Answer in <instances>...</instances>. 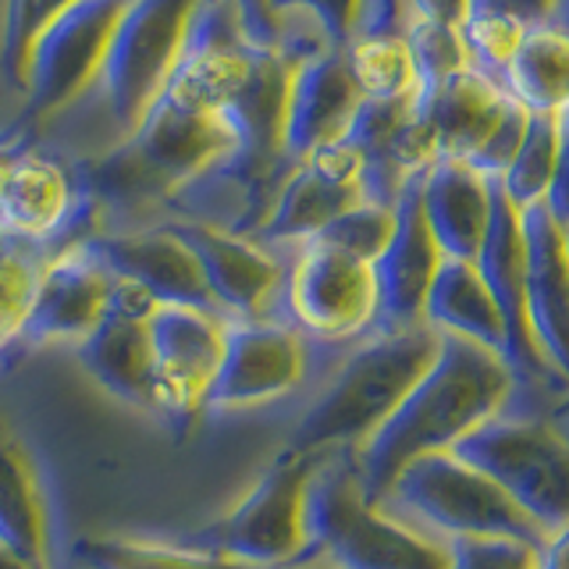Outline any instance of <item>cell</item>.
<instances>
[{"instance_id": "6da1fadb", "label": "cell", "mask_w": 569, "mask_h": 569, "mask_svg": "<svg viewBox=\"0 0 569 569\" xmlns=\"http://www.w3.org/2000/svg\"><path fill=\"white\" fill-rule=\"evenodd\" d=\"M512 388V370L498 352L441 335L438 356L406 391L391 417L356 449L363 495L381 506L391 480L420 456L449 452L459 438L498 417Z\"/></svg>"}, {"instance_id": "7a4b0ae2", "label": "cell", "mask_w": 569, "mask_h": 569, "mask_svg": "<svg viewBox=\"0 0 569 569\" xmlns=\"http://www.w3.org/2000/svg\"><path fill=\"white\" fill-rule=\"evenodd\" d=\"M236 150L228 121L174 93H160L153 111L111 153L82 168L86 203L100 210H150L174 203Z\"/></svg>"}, {"instance_id": "3957f363", "label": "cell", "mask_w": 569, "mask_h": 569, "mask_svg": "<svg viewBox=\"0 0 569 569\" xmlns=\"http://www.w3.org/2000/svg\"><path fill=\"white\" fill-rule=\"evenodd\" d=\"M441 335L427 325L381 331L335 370L325 391L299 417L289 452H356L391 417L438 356Z\"/></svg>"}, {"instance_id": "277c9868", "label": "cell", "mask_w": 569, "mask_h": 569, "mask_svg": "<svg viewBox=\"0 0 569 569\" xmlns=\"http://www.w3.org/2000/svg\"><path fill=\"white\" fill-rule=\"evenodd\" d=\"M307 530L310 556L331 569H449V548L363 495L356 452L317 459L307 488Z\"/></svg>"}, {"instance_id": "5b68a950", "label": "cell", "mask_w": 569, "mask_h": 569, "mask_svg": "<svg viewBox=\"0 0 569 569\" xmlns=\"http://www.w3.org/2000/svg\"><path fill=\"white\" fill-rule=\"evenodd\" d=\"M381 506H399L427 527L456 538H512L527 545H545V533L533 527L520 506L452 452H431L413 459L391 480Z\"/></svg>"}, {"instance_id": "8992f818", "label": "cell", "mask_w": 569, "mask_h": 569, "mask_svg": "<svg viewBox=\"0 0 569 569\" xmlns=\"http://www.w3.org/2000/svg\"><path fill=\"white\" fill-rule=\"evenodd\" d=\"M317 459L320 456L284 449L239 498L236 509L203 530L192 545L249 569H296L310 556L307 488Z\"/></svg>"}, {"instance_id": "52a82bcc", "label": "cell", "mask_w": 569, "mask_h": 569, "mask_svg": "<svg viewBox=\"0 0 569 569\" xmlns=\"http://www.w3.org/2000/svg\"><path fill=\"white\" fill-rule=\"evenodd\" d=\"M449 452L491 477L545 538L569 527V441L551 427L491 417Z\"/></svg>"}, {"instance_id": "ba28073f", "label": "cell", "mask_w": 569, "mask_h": 569, "mask_svg": "<svg viewBox=\"0 0 569 569\" xmlns=\"http://www.w3.org/2000/svg\"><path fill=\"white\" fill-rule=\"evenodd\" d=\"M200 0H132L103 61L100 89L121 136L136 132L168 89Z\"/></svg>"}, {"instance_id": "9c48e42d", "label": "cell", "mask_w": 569, "mask_h": 569, "mask_svg": "<svg viewBox=\"0 0 569 569\" xmlns=\"http://www.w3.org/2000/svg\"><path fill=\"white\" fill-rule=\"evenodd\" d=\"M132 0H76L36 47L18 129L47 124L100 86L118 22Z\"/></svg>"}, {"instance_id": "30bf717a", "label": "cell", "mask_w": 569, "mask_h": 569, "mask_svg": "<svg viewBox=\"0 0 569 569\" xmlns=\"http://www.w3.org/2000/svg\"><path fill=\"white\" fill-rule=\"evenodd\" d=\"M281 307L296 331L349 338L378 320L373 267L320 242H302L281 281Z\"/></svg>"}, {"instance_id": "8fae6325", "label": "cell", "mask_w": 569, "mask_h": 569, "mask_svg": "<svg viewBox=\"0 0 569 569\" xmlns=\"http://www.w3.org/2000/svg\"><path fill=\"white\" fill-rule=\"evenodd\" d=\"M196 253L213 310L224 320H271L281 302L284 267L263 242L239 236L224 224L174 218L168 221Z\"/></svg>"}, {"instance_id": "7c38bea8", "label": "cell", "mask_w": 569, "mask_h": 569, "mask_svg": "<svg viewBox=\"0 0 569 569\" xmlns=\"http://www.w3.org/2000/svg\"><path fill=\"white\" fill-rule=\"evenodd\" d=\"M153 396L157 413L192 420L207 409V396L224 352L228 320L203 307H157L150 317Z\"/></svg>"}, {"instance_id": "4fadbf2b", "label": "cell", "mask_w": 569, "mask_h": 569, "mask_svg": "<svg viewBox=\"0 0 569 569\" xmlns=\"http://www.w3.org/2000/svg\"><path fill=\"white\" fill-rule=\"evenodd\" d=\"M111 296L114 274L103 260L86 246V239L68 242L36 267L22 335L32 342L79 346L111 313Z\"/></svg>"}, {"instance_id": "5bb4252c", "label": "cell", "mask_w": 569, "mask_h": 569, "mask_svg": "<svg viewBox=\"0 0 569 569\" xmlns=\"http://www.w3.org/2000/svg\"><path fill=\"white\" fill-rule=\"evenodd\" d=\"M363 200V160L349 142H331L292 164L281 182L271 213L257 228V242H310L338 213Z\"/></svg>"}, {"instance_id": "9a60e30c", "label": "cell", "mask_w": 569, "mask_h": 569, "mask_svg": "<svg viewBox=\"0 0 569 569\" xmlns=\"http://www.w3.org/2000/svg\"><path fill=\"white\" fill-rule=\"evenodd\" d=\"M307 349L292 325L281 320H228L224 352L213 373L207 406L213 409H257L274 402L302 381Z\"/></svg>"}, {"instance_id": "2e32d148", "label": "cell", "mask_w": 569, "mask_h": 569, "mask_svg": "<svg viewBox=\"0 0 569 569\" xmlns=\"http://www.w3.org/2000/svg\"><path fill=\"white\" fill-rule=\"evenodd\" d=\"M86 246L103 260L107 271L142 289L157 307L213 310L196 253L168 221L124 231H89Z\"/></svg>"}, {"instance_id": "e0dca14e", "label": "cell", "mask_w": 569, "mask_h": 569, "mask_svg": "<svg viewBox=\"0 0 569 569\" xmlns=\"http://www.w3.org/2000/svg\"><path fill=\"white\" fill-rule=\"evenodd\" d=\"M473 267L485 289L495 299V310L502 317V360L512 378H538L545 370V356L533 346L530 317H527V249L520 210L509 203L502 186L491 178V218L485 242H480Z\"/></svg>"}, {"instance_id": "ac0fdd59", "label": "cell", "mask_w": 569, "mask_h": 569, "mask_svg": "<svg viewBox=\"0 0 569 569\" xmlns=\"http://www.w3.org/2000/svg\"><path fill=\"white\" fill-rule=\"evenodd\" d=\"M423 174V171H420ZM420 174L402 186L396 200V228L385 253L373 260V284H378V320L385 331L423 325V299L441 267V249L423 221Z\"/></svg>"}, {"instance_id": "d6986e66", "label": "cell", "mask_w": 569, "mask_h": 569, "mask_svg": "<svg viewBox=\"0 0 569 569\" xmlns=\"http://www.w3.org/2000/svg\"><path fill=\"white\" fill-rule=\"evenodd\" d=\"M363 103L360 86L352 82L342 50H317L299 58L289 86V114H284V153L302 160L338 142Z\"/></svg>"}, {"instance_id": "ffe728a7", "label": "cell", "mask_w": 569, "mask_h": 569, "mask_svg": "<svg viewBox=\"0 0 569 569\" xmlns=\"http://www.w3.org/2000/svg\"><path fill=\"white\" fill-rule=\"evenodd\" d=\"M76 210L79 186L58 160L0 147V231L36 246L58 236Z\"/></svg>"}, {"instance_id": "44dd1931", "label": "cell", "mask_w": 569, "mask_h": 569, "mask_svg": "<svg viewBox=\"0 0 569 569\" xmlns=\"http://www.w3.org/2000/svg\"><path fill=\"white\" fill-rule=\"evenodd\" d=\"M527 249V317L533 346L545 363L569 385V267L562 257V228L545 203L520 210Z\"/></svg>"}, {"instance_id": "7402d4cb", "label": "cell", "mask_w": 569, "mask_h": 569, "mask_svg": "<svg viewBox=\"0 0 569 569\" xmlns=\"http://www.w3.org/2000/svg\"><path fill=\"white\" fill-rule=\"evenodd\" d=\"M509 93L473 64L452 71L435 86L417 89V118L435 142L438 160H470L502 118Z\"/></svg>"}, {"instance_id": "603a6c76", "label": "cell", "mask_w": 569, "mask_h": 569, "mask_svg": "<svg viewBox=\"0 0 569 569\" xmlns=\"http://www.w3.org/2000/svg\"><path fill=\"white\" fill-rule=\"evenodd\" d=\"M420 207L441 257L473 263L491 218V178L441 157L420 174Z\"/></svg>"}, {"instance_id": "cb8c5ba5", "label": "cell", "mask_w": 569, "mask_h": 569, "mask_svg": "<svg viewBox=\"0 0 569 569\" xmlns=\"http://www.w3.org/2000/svg\"><path fill=\"white\" fill-rule=\"evenodd\" d=\"M79 363L100 388L139 409H157L153 396V346L147 317L111 310L97 331L76 346Z\"/></svg>"}, {"instance_id": "d4e9b609", "label": "cell", "mask_w": 569, "mask_h": 569, "mask_svg": "<svg viewBox=\"0 0 569 569\" xmlns=\"http://www.w3.org/2000/svg\"><path fill=\"white\" fill-rule=\"evenodd\" d=\"M0 548L32 566L50 562V520L40 477L18 435L0 420Z\"/></svg>"}, {"instance_id": "484cf974", "label": "cell", "mask_w": 569, "mask_h": 569, "mask_svg": "<svg viewBox=\"0 0 569 569\" xmlns=\"http://www.w3.org/2000/svg\"><path fill=\"white\" fill-rule=\"evenodd\" d=\"M423 325L435 328L438 335L485 346L498 356H502L506 346L502 317H498L495 299L470 260H441L431 292L423 299Z\"/></svg>"}, {"instance_id": "4316f807", "label": "cell", "mask_w": 569, "mask_h": 569, "mask_svg": "<svg viewBox=\"0 0 569 569\" xmlns=\"http://www.w3.org/2000/svg\"><path fill=\"white\" fill-rule=\"evenodd\" d=\"M498 86L530 114H559L569 103V26H527Z\"/></svg>"}, {"instance_id": "83f0119b", "label": "cell", "mask_w": 569, "mask_h": 569, "mask_svg": "<svg viewBox=\"0 0 569 569\" xmlns=\"http://www.w3.org/2000/svg\"><path fill=\"white\" fill-rule=\"evenodd\" d=\"M342 58H346L352 82L360 86L363 100H391V97H406L420 89L406 32L360 29V32H352V40L342 47Z\"/></svg>"}, {"instance_id": "f1b7e54d", "label": "cell", "mask_w": 569, "mask_h": 569, "mask_svg": "<svg viewBox=\"0 0 569 569\" xmlns=\"http://www.w3.org/2000/svg\"><path fill=\"white\" fill-rule=\"evenodd\" d=\"M76 559L86 569H249L196 545H160L139 538H82Z\"/></svg>"}, {"instance_id": "f546056e", "label": "cell", "mask_w": 569, "mask_h": 569, "mask_svg": "<svg viewBox=\"0 0 569 569\" xmlns=\"http://www.w3.org/2000/svg\"><path fill=\"white\" fill-rule=\"evenodd\" d=\"M76 0H4V29H0V68L14 93H26L36 47L61 22Z\"/></svg>"}, {"instance_id": "4dcf8cb0", "label": "cell", "mask_w": 569, "mask_h": 569, "mask_svg": "<svg viewBox=\"0 0 569 569\" xmlns=\"http://www.w3.org/2000/svg\"><path fill=\"white\" fill-rule=\"evenodd\" d=\"M559 157V114H530L527 136L516 150L502 178H495L516 210H527L545 200L551 171Z\"/></svg>"}, {"instance_id": "1f68e13d", "label": "cell", "mask_w": 569, "mask_h": 569, "mask_svg": "<svg viewBox=\"0 0 569 569\" xmlns=\"http://www.w3.org/2000/svg\"><path fill=\"white\" fill-rule=\"evenodd\" d=\"M391 228H396V207L360 200L356 207H349L346 213H338V218L325 231H320L317 239H310V242L338 249V253H346L352 260L373 263L385 253V246L391 239Z\"/></svg>"}, {"instance_id": "d6a6232c", "label": "cell", "mask_w": 569, "mask_h": 569, "mask_svg": "<svg viewBox=\"0 0 569 569\" xmlns=\"http://www.w3.org/2000/svg\"><path fill=\"white\" fill-rule=\"evenodd\" d=\"M36 267L40 260L32 257V246L0 231V349L22 335Z\"/></svg>"}, {"instance_id": "836d02e7", "label": "cell", "mask_w": 569, "mask_h": 569, "mask_svg": "<svg viewBox=\"0 0 569 569\" xmlns=\"http://www.w3.org/2000/svg\"><path fill=\"white\" fill-rule=\"evenodd\" d=\"M406 43H409V53H413V68H417L420 86H435L445 76H452V71L470 68L462 36L452 26H441V22H431V18L413 14L406 26Z\"/></svg>"}, {"instance_id": "e575fe53", "label": "cell", "mask_w": 569, "mask_h": 569, "mask_svg": "<svg viewBox=\"0 0 569 569\" xmlns=\"http://www.w3.org/2000/svg\"><path fill=\"white\" fill-rule=\"evenodd\" d=\"M459 36H462V47H467V58L477 61V71H485L491 82H498L512 58L516 43H520L523 26L512 22L506 14L470 11L467 22L459 26Z\"/></svg>"}, {"instance_id": "d590c367", "label": "cell", "mask_w": 569, "mask_h": 569, "mask_svg": "<svg viewBox=\"0 0 569 569\" xmlns=\"http://www.w3.org/2000/svg\"><path fill=\"white\" fill-rule=\"evenodd\" d=\"M271 8L278 14V26L302 22L325 36L331 50H342L360 26L363 0H271Z\"/></svg>"}, {"instance_id": "8d00e7d4", "label": "cell", "mask_w": 569, "mask_h": 569, "mask_svg": "<svg viewBox=\"0 0 569 569\" xmlns=\"http://www.w3.org/2000/svg\"><path fill=\"white\" fill-rule=\"evenodd\" d=\"M449 548V569H538V545L512 538H456Z\"/></svg>"}, {"instance_id": "74e56055", "label": "cell", "mask_w": 569, "mask_h": 569, "mask_svg": "<svg viewBox=\"0 0 569 569\" xmlns=\"http://www.w3.org/2000/svg\"><path fill=\"white\" fill-rule=\"evenodd\" d=\"M527 124H530V111H527L523 103H516V100L509 97L502 118L495 121V129H491L488 139L473 150V157L467 160V164H470L473 171H480L485 178H502L506 168L512 164L516 150H520L523 136H527Z\"/></svg>"}, {"instance_id": "f35d334b", "label": "cell", "mask_w": 569, "mask_h": 569, "mask_svg": "<svg viewBox=\"0 0 569 569\" xmlns=\"http://www.w3.org/2000/svg\"><path fill=\"white\" fill-rule=\"evenodd\" d=\"M541 203L559 228L569 224V124L566 121H559V157H556V171H551V182Z\"/></svg>"}, {"instance_id": "ab89813d", "label": "cell", "mask_w": 569, "mask_h": 569, "mask_svg": "<svg viewBox=\"0 0 569 569\" xmlns=\"http://www.w3.org/2000/svg\"><path fill=\"white\" fill-rule=\"evenodd\" d=\"M559 0H470V11H485V14H506L512 22L527 26H541L551 22Z\"/></svg>"}, {"instance_id": "60d3db41", "label": "cell", "mask_w": 569, "mask_h": 569, "mask_svg": "<svg viewBox=\"0 0 569 569\" xmlns=\"http://www.w3.org/2000/svg\"><path fill=\"white\" fill-rule=\"evenodd\" d=\"M236 4L242 11L249 40L260 43V47H278L281 43V26H278V14L271 8V0H236Z\"/></svg>"}, {"instance_id": "b9f144b4", "label": "cell", "mask_w": 569, "mask_h": 569, "mask_svg": "<svg viewBox=\"0 0 569 569\" xmlns=\"http://www.w3.org/2000/svg\"><path fill=\"white\" fill-rule=\"evenodd\" d=\"M409 4H413V14L452 26V29H459L470 14V0H409Z\"/></svg>"}, {"instance_id": "7bdbcfd3", "label": "cell", "mask_w": 569, "mask_h": 569, "mask_svg": "<svg viewBox=\"0 0 569 569\" xmlns=\"http://www.w3.org/2000/svg\"><path fill=\"white\" fill-rule=\"evenodd\" d=\"M538 569H569V527L545 538L538 548Z\"/></svg>"}, {"instance_id": "ee69618b", "label": "cell", "mask_w": 569, "mask_h": 569, "mask_svg": "<svg viewBox=\"0 0 569 569\" xmlns=\"http://www.w3.org/2000/svg\"><path fill=\"white\" fill-rule=\"evenodd\" d=\"M0 569H43V566H32V562H26V559L11 556L8 548H0Z\"/></svg>"}, {"instance_id": "f6af8a7d", "label": "cell", "mask_w": 569, "mask_h": 569, "mask_svg": "<svg viewBox=\"0 0 569 569\" xmlns=\"http://www.w3.org/2000/svg\"><path fill=\"white\" fill-rule=\"evenodd\" d=\"M562 257H566V267H569V224L562 228Z\"/></svg>"}, {"instance_id": "bcb514c9", "label": "cell", "mask_w": 569, "mask_h": 569, "mask_svg": "<svg viewBox=\"0 0 569 569\" xmlns=\"http://www.w3.org/2000/svg\"><path fill=\"white\" fill-rule=\"evenodd\" d=\"M559 121H566V124H569V103H566L562 111H559Z\"/></svg>"}]
</instances>
